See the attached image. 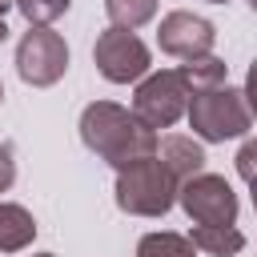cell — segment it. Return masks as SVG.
I'll return each mask as SVG.
<instances>
[{
    "mask_svg": "<svg viewBox=\"0 0 257 257\" xmlns=\"http://www.w3.org/2000/svg\"><path fill=\"white\" fill-rule=\"evenodd\" d=\"M8 8H12V0H0V40L8 36V24H4V12H8Z\"/></svg>",
    "mask_w": 257,
    "mask_h": 257,
    "instance_id": "obj_19",
    "label": "cell"
},
{
    "mask_svg": "<svg viewBox=\"0 0 257 257\" xmlns=\"http://www.w3.org/2000/svg\"><path fill=\"white\" fill-rule=\"evenodd\" d=\"M36 257H52V253H36Z\"/></svg>",
    "mask_w": 257,
    "mask_h": 257,
    "instance_id": "obj_22",
    "label": "cell"
},
{
    "mask_svg": "<svg viewBox=\"0 0 257 257\" xmlns=\"http://www.w3.org/2000/svg\"><path fill=\"white\" fill-rule=\"evenodd\" d=\"M104 8H108V20H112V28H124V32H133V28H141L145 20H153V12H157V0H104Z\"/></svg>",
    "mask_w": 257,
    "mask_h": 257,
    "instance_id": "obj_13",
    "label": "cell"
},
{
    "mask_svg": "<svg viewBox=\"0 0 257 257\" xmlns=\"http://www.w3.org/2000/svg\"><path fill=\"white\" fill-rule=\"evenodd\" d=\"M189 80L181 68H165V72H153L137 84V96H133V112L141 124L149 128H169L173 120H181L189 112Z\"/></svg>",
    "mask_w": 257,
    "mask_h": 257,
    "instance_id": "obj_4",
    "label": "cell"
},
{
    "mask_svg": "<svg viewBox=\"0 0 257 257\" xmlns=\"http://www.w3.org/2000/svg\"><path fill=\"white\" fill-rule=\"evenodd\" d=\"M213 24L205 16H193V12H169L161 20V32H157V44L161 52L177 56V60H201L209 56L213 48Z\"/></svg>",
    "mask_w": 257,
    "mask_h": 257,
    "instance_id": "obj_8",
    "label": "cell"
},
{
    "mask_svg": "<svg viewBox=\"0 0 257 257\" xmlns=\"http://www.w3.org/2000/svg\"><path fill=\"white\" fill-rule=\"evenodd\" d=\"M245 104H249V112L257 116V60H253V68H249V76H245Z\"/></svg>",
    "mask_w": 257,
    "mask_h": 257,
    "instance_id": "obj_18",
    "label": "cell"
},
{
    "mask_svg": "<svg viewBox=\"0 0 257 257\" xmlns=\"http://www.w3.org/2000/svg\"><path fill=\"white\" fill-rule=\"evenodd\" d=\"M177 201L197 225H233L237 221V193L229 189L225 177L197 173L177 189Z\"/></svg>",
    "mask_w": 257,
    "mask_h": 257,
    "instance_id": "obj_6",
    "label": "cell"
},
{
    "mask_svg": "<svg viewBox=\"0 0 257 257\" xmlns=\"http://www.w3.org/2000/svg\"><path fill=\"white\" fill-rule=\"evenodd\" d=\"M0 100H4V84H0Z\"/></svg>",
    "mask_w": 257,
    "mask_h": 257,
    "instance_id": "obj_23",
    "label": "cell"
},
{
    "mask_svg": "<svg viewBox=\"0 0 257 257\" xmlns=\"http://www.w3.org/2000/svg\"><path fill=\"white\" fill-rule=\"evenodd\" d=\"M12 4L28 16V24H40V28L68 12V0H12Z\"/></svg>",
    "mask_w": 257,
    "mask_h": 257,
    "instance_id": "obj_15",
    "label": "cell"
},
{
    "mask_svg": "<svg viewBox=\"0 0 257 257\" xmlns=\"http://www.w3.org/2000/svg\"><path fill=\"white\" fill-rule=\"evenodd\" d=\"M249 8H253V12H257V0H249Z\"/></svg>",
    "mask_w": 257,
    "mask_h": 257,
    "instance_id": "obj_21",
    "label": "cell"
},
{
    "mask_svg": "<svg viewBox=\"0 0 257 257\" xmlns=\"http://www.w3.org/2000/svg\"><path fill=\"white\" fill-rule=\"evenodd\" d=\"M157 161L165 165V173H169L177 185H185L189 177L201 173L205 149H201L193 137H165V141H157Z\"/></svg>",
    "mask_w": 257,
    "mask_h": 257,
    "instance_id": "obj_9",
    "label": "cell"
},
{
    "mask_svg": "<svg viewBox=\"0 0 257 257\" xmlns=\"http://www.w3.org/2000/svg\"><path fill=\"white\" fill-rule=\"evenodd\" d=\"M12 181H16V161H12V149L0 145V193H4Z\"/></svg>",
    "mask_w": 257,
    "mask_h": 257,
    "instance_id": "obj_17",
    "label": "cell"
},
{
    "mask_svg": "<svg viewBox=\"0 0 257 257\" xmlns=\"http://www.w3.org/2000/svg\"><path fill=\"white\" fill-rule=\"evenodd\" d=\"M64 68H68V44H64L60 32L36 24V28H28L20 36V44H16V72H20V80L44 88V84H56L64 76Z\"/></svg>",
    "mask_w": 257,
    "mask_h": 257,
    "instance_id": "obj_5",
    "label": "cell"
},
{
    "mask_svg": "<svg viewBox=\"0 0 257 257\" xmlns=\"http://www.w3.org/2000/svg\"><path fill=\"white\" fill-rule=\"evenodd\" d=\"M177 181L165 173V165L153 157L128 165V169H116V205L124 213H137V217H161L169 213V205L177 201Z\"/></svg>",
    "mask_w": 257,
    "mask_h": 257,
    "instance_id": "obj_2",
    "label": "cell"
},
{
    "mask_svg": "<svg viewBox=\"0 0 257 257\" xmlns=\"http://www.w3.org/2000/svg\"><path fill=\"white\" fill-rule=\"evenodd\" d=\"M137 257H197V245L181 233H149L141 237Z\"/></svg>",
    "mask_w": 257,
    "mask_h": 257,
    "instance_id": "obj_12",
    "label": "cell"
},
{
    "mask_svg": "<svg viewBox=\"0 0 257 257\" xmlns=\"http://www.w3.org/2000/svg\"><path fill=\"white\" fill-rule=\"evenodd\" d=\"M253 209H257V181H253Z\"/></svg>",
    "mask_w": 257,
    "mask_h": 257,
    "instance_id": "obj_20",
    "label": "cell"
},
{
    "mask_svg": "<svg viewBox=\"0 0 257 257\" xmlns=\"http://www.w3.org/2000/svg\"><path fill=\"white\" fill-rule=\"evenodd\" d=\"M189 241H193L197 249L213 253V257H233V253L245 249V237H241L233 225H193Z\"/></svg>",
    "mask_w": 257,
    "mask_h": 257,
    "instance_id": "obj_11",
    "label": "cell"
},
{
    "mask_svg": "<svg viewBox=\"0 0 257 257\" xmlns=\"http://www.w3.org/2000/svg\"><path fill=\"white\" fill-rule=\"evenodd\" d=\"M92 60L100 68L104 80L112 84H128V80H141L149 72V48L141 36L124 32V28H108L96 36V48H92Z\"/></svg>",
    "mask_w": 257,
    "mask_h": 257,
    "instance_id": "obj_7",
    "label": "cell"
},
{
    "mask_svg": "<svg viewBox=\"0 0 257 257\" xmlns=\"http://www.w3.org/2000/svg\"><path fill=\"white\" fill-rule=\"evenodd\" d=\"M36 237V221L28 209L0 201V253H20Z\"/></svg>",
    "mask_w": 257,
    "mask_h": 257,
    "instance_id": "obj_10",
    "label": "cell"
},
{
    "mask_svg": "<svg viewBox=\"0 0 257 257\" xmlns=\"http://www.w3.org/2000/svg\"><path fill=\"white\" fill-rule=\"evenodd\" d=\"M80 137L112 169H128V165H137V161L157 153V133L149 124H141L137 112H128L120 104H108V100H96V104L84 108Z\"/></svg>",
    "mask_w": 257,
    "mask_h": 257,
    "instance_id": "obj_1",
    "label": "cell"
},
{
    "mask_svg": "<svg viewBox=\"0 0 257 257\" xmlns=\"http://www.w3.org/2000/svg\"><path fill=\"white\" fill-rule=\"evenodd\" d=\"M237 173L253 185L257 181V141H245L241 145V153H237Z\"/></svg>",
    "mask_w": 257,
    "mask_h": 257,
    "instance_id": "obj_16",
    "label": "cell"
},
{
    "mask_svg": "<svg viewBox=\"0 0 257 257\" xmlns=\"http://www.w3.org/2000/svg\"><path fill=\"white\" fill-rule=\"evenodd\" d=\"M209 4H225V0H209Z\"/></svg>",
    "mask_w": 257,
    "mask_h": 257,
    "instance_id": "obj_24",
    "label": "cell"
},
{
    "mask_svg": "<svg viewBox=\"0 0 257 257\" xmlns=\"http://www.w3.org/2000/svg\"><path fill=\"white\" fill-rule=\"evenodd\" d=\"M253 112L245 104L241 92H233L229 84H217V88H201L189 96V124L197 137L205 141H229V137H241L249 128Z\"/></svg>",
    "mask_w": 257,
    "mask_h": 257,
    "instance_id": "obj_3",
    "label": "cell"
},
{
    "mask_svg": "<svg viewBox=\"0 0 257 257\" xmlns=\"http://www.w3.org/2000/svg\"><path fill=\"white\" fill-rule=\"evenodd\" d=\"M181 72H185V80H189V88H193V92H201V88H217V84H225V64H221L217 56H201V60H185V64H181Z\"/></svg>",
    "mask_w": 257,
    "mask_h": 257,
    "instance_id": "obj_14",
    "label": "cell"
}]
</instances>
